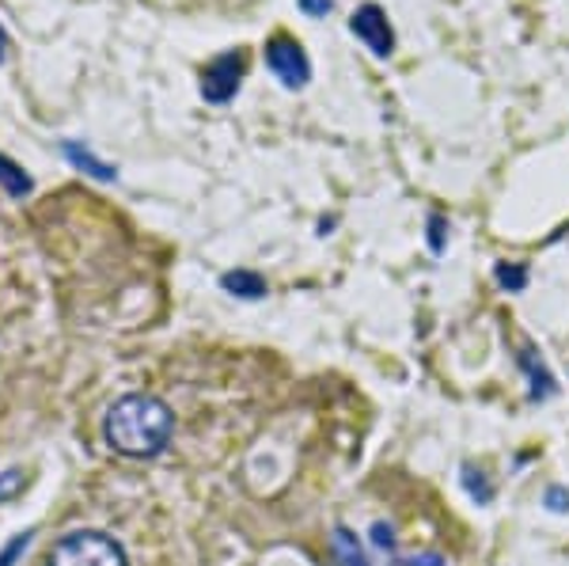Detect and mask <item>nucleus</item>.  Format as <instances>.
I'll return each instance as SVG.
<instances>
[{"label":"nucleus","mask_w":569,"mask_h":566,"mask_svg":"<svg viewBox=\"0 0 569 566\" xmlns=\"http://www.w3.org/2000/svg\"><path fill=\"white\" fill-rule=\"evenodd\" d=\"M103 437L110 449L130 456V460H152L176 437V415L160 396L130 391V396L110 404L103 418Z\"/></svg>","instance_id":"1"},{"label":"nucleus","mask_w":569,"mask_h":566,"mask_svg":"<svg viewBox=\"0 0 569 566\" xmlns=\"http://www.w3.org/2000/svg\"><path fill=\"white\" fill-rule=\"evenodd\" d=\"M46 566H130V555H126V547L114 536L84 528V533L61 536Z\"/></svg>","instance_id":"2"},{"label":"nucleus","mask_w":569,"mask_h":566,"mask_svg":"<svg viewBox=\"0 0 569 566\" xmlns=\"http://www.w3.org/2000/svg\"><path fill=\"white\" fill-rule=\"evenodd\" d=\"M266 69H270L273 77L281 80V88H289V91L308 88V80H311V61H308L305 46L297 39H289V34H273V39L266 42Z\"/></svg>","instance_id":"3"},{"label":"nucleus","mask_w":569,"mask_h":566,"mask_svg":"<svg viewBox=\"0 0 569 566\" xmlns=\"http://www.w3.org/2000/svg\"><path fill=\"white\" fill-rule=\"evenodd\" d=\"M243 77H247L243 53L240 50L220 53V58H213L206 69H201V99L213 107L228 103V99H236V91L243 88Z\"/></svg>","instance_id":"4"},{"label":"nucleus","mask_w":569,"mask_h":566,"mask_svg":"<svg viewBox=\"0 0 569 566\" xmlns=\"http://www.w3.org/2000/svg\"><path fill=\"white\" fill-rule=\"evenodd\" d=\"M350 31L357 42H365V50L372 53V58H391L395 53V31H391V20L388 12H383L380 4H361L357 12L350 16Z\"/></svg>","instance_id":"5"},{"label":"nucleus","mask_w":569,"mask_h":566,"mask_svg":"<svg viewBox=\"0 0 569 566\" xmlns=\"http://www.w3.org/2000/svg\"><path fill=\"white\" fill-rule=\"evenodd\" d=\"M517 365L525 369V377H528V399L531 404H543V399H555L558 396V380H555V373L547 369V361L539 358V350L536 346H520V354H517Z\"/></svg>","instance_id":"6"},{"label":"nucleus","mask_w":569,"mask_h":566,"mask_svg":"<svg viewBox=\"0 0 569 566\" xmlns=\"http://www.w3.org/2000/svg\"><path fill=\"white\" fill-rule=\"evenodd\" d=\"M330 559H335V566H376L369 547L357 540V533H350L346 525H338L330 533Z\"/></svg>","instance_id":"7"},{"label":"nucleus","mask_w":569,"mask_h":566,"mask_svg":"<svg viewBox=\"0 0 569 566\" xmlns=\"http://www.w3.org/2000/svg\"><path fill=\"white\" fill-rule=\"evenodd\" d=\"M61 152H66V160L72 163V168H80V171H84V176H91V179H99V182L118 179V168H114V163L99 160L96 152L84 149L80 141H66V145H61Z\"/></svg>","instance_id":"8"},{"label":"nucleus","mask_w":569,"mask_h":566,"mask_svg":"<svg viewBox=\"0 0 569 566\" xmlns=\"http://www.w3.org/2000/svg\"><path fill=\"white\" fill-rule=\"evenodd\" d=\"M220 289H228V294L240 300H262L266 278L259 270H228V274H220Z\"/></svg>","instance_id":"9"},{"label":"nucleus","mask_w":569,"mask_h":566,"mask_svg":"<svg viewBox=\"0 0 569 566\" xmlns=\"http://www.w3.org/2000/svg\"><path fill=\"white\" fill-rule=\"evenodd\" d=\"M493 281H498L505 294H525L528 281H531V270L525 262H498V267H493Z\"/></svg>","instance_id":"10"},{"label":"nucleus","mask_w":569,"mask_h":566,"mask_svg":"<svg viewBox=\"0 0 569 566\" xmlns=\"http://www.w3.org/2000/svg\"><path fill=\"white\" fill-rule=\"evenodd\" d=\"M0 187H4L12 198L31 195V176H27V171L16 160H8L4 152H0Z\"/></svg>","instance_id":"11"},{"label":"nucleus","mask_w":569,"mask_h":566,"mask_svg":"<svg viewBox=\"0 0 569 566\" xmlns=\"http://www.w3.org/2000/svg\"><path fill=\"white\" fill-rule=\"evenodd\" d=\"M463 487L471 502H479V506H490L493 502V483L482 476V471H475L471 464H463Z\"/></svg>","instance_id":"12"},{"label":"nucleus","mask_w":569,"mask_h":566,"mask_svg":"<svg viewBox=\"0 0 569 566\" xmlns=\"http://www.w3.org/2000/svg\"><path fill=\"white\" fill-rule=\"evenodd\" d=\"M426 244H429V251H433V255H440L448 248V217H440V214L426 217Z\"/></svg>","instance_id":"13"},{"label":"nucleus","mask_w":569,"mask_h":566,"mask_svg":"<svg viewBox=\"0 0 569 566\" xmlns=\"http://www.w3.org/2000/svg\"><path fill=\"white\" fill-rule=\"evenodd\" d=\"M369 544H372V552L395 555V528H391L388 522H376V525H372V533H369Z\"/></svg>","instance_id":"14"},{"label":"nucleus","mask_w":569,"mask_h":566,"mask_svg":"<svg viewBox=\"0 0 569 566\" xmlns=\"http://www.w3.org/2000/svg\"><path fill=\"white\" fill-rule=\"evenodd\" d=\"M23 490V471L20 468H8V471H0V502H8V498H16Z\"/></svg>","instance_id":"15"},{"label":"nucleus","mask_w":569,"mask_h":566,"mask_svg":"<svg viewBox=\"0 0 569 566\" xmlns=\"http://www.w3.org/2000/svg\"><path fill=\"white\" fill-rule=\"evenodd\" d=\"M395 566H448L445 555L437 552H421V555H395Z\"/></svg>","instance_id":"16"},{"label":"nucleus","mask_w":569,"mask_h":566,"mask_svg":"<svg viewBox=\"0 0 569 566\" xmlns=\"http://www.w3.org/2000/svg\"><path fill=\"white\" fill-rule=\"evenodd\" d=\"M31 536H34V533H20V536H16V540L8 544L4 552H0V566H16V559H20L27 547H31Z\"/></svg>","instance_id":"17"},{"label":"nucleus","mask_w":569,"mask_h":566,"mask_svg":"<svg viewBox=\"0 0 569 566\" xmlns=\"http://www.w3.org/2000/svg\"><path fill=\"white\" fill-rule=\"evenodd\" d=\"M543 506L550 509V514H569V490L566 487H547V495H543Z\"/></svg>","instance_id":"18"},{"label":"nucleus","mask_w":569,"mask_h":566,"mask_svg":"<svg viewBox=\"0 0 569 566\" xmlns=\"http://www.w3.org/2000/svg\"><path fill=\"white\" fill-rule=\"evenodd\" d=\"M297 4L311 20H323V16H330V8H335V0H297Z\"/></svg>","instance_id":"19"},{"label":"nucleus","mask_w":569,"mask_h":566,"mask_svg":"<svg viewBox=\"0 0 569 566\" xmlns=\"http://www.w3.org/2000/svg\"><path fill=\"white\" fill-rule=\"evenodd\" d=\"M4 58H8V31H4V23H0V66H4Z\"/></svg>","instance_id":"20"}]
</instances>
